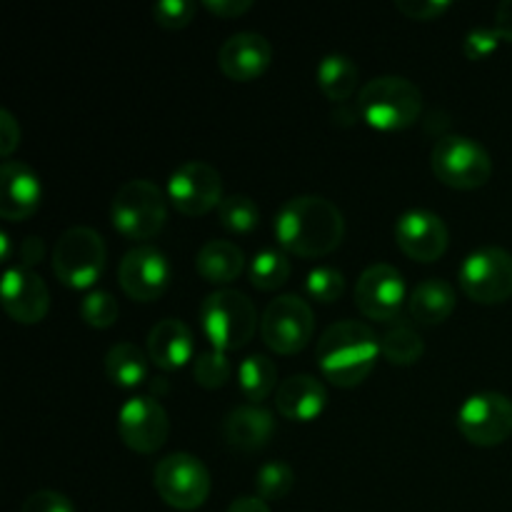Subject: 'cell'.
Returning a JSON list of instances; mask_svg holds the SVG:
<instances>
[{
	"label": "cell",
	"instance_id": "26",
	"mask_svg": "<svg viewBox=\"0 0 512 512\" xmlns=\"http://www.w3.org/2000/svg\"><path fill=\"white\" fill-rule=\"evenodd\" d=\"M105 373L118 388H135L148 378V355L135 343H115L105 355Z\"/></svg>",
	"mask_w": 512,
	"mask_h": 512
},
{
	"label": "cell",
	"instance_id": "2",
	"mask_svg": "<svg viewBox=\"0 0 512 512\" xmlns=\"http://www.w3.org/2000/svg\"><path fill=\"white\" fill-rule=\"evenodd\" d=\"M380 338L360 320L328 325L318 340V365L325 380L338 388H355L375 368Z\"/></svg>",
	"mask_w": 512,
	"mask_h": 512
},
{
	"label": "cell",
	"instance_id": "6",
	"mask_svg": "<svg viewBox=\"0 0 512 512\" xmlns=\"http://www.w3.org/2000/svg\"><path fill=\"white\" fill-rule=\"evenodd\" d=\"M108 248L98 230L73 225L58 238L53 248V273L68 288H90L103 275Z\"/></svg>",
	"mask_w": 512,
	"mask_h": 512
},
{
	"label": "cell",
	"instance_id": "22",
	"mask_svg": "<svg viewBox=\"0 0 512 512\" xmlns=\"http://www.w3.org/2000/svg\"><path fill=\"white\" fill-rule=\"evenodd\" d=\"M193 330L178 318H165L148 333V358L160 370H178L193 358Z\"/></svg>",
	"mask_w": 512,
	"mask_h": 512
},
{
	"label": "cell",
	"instance_id": "19",
	"mask_svg": "<svg viewBox=\"0 0 512 512\" xmlns=\"http://www.w3.org/2000/svg\"><path fill=\"white\" fill-rule=\"evenodd\" d=\"M43 185L38 173L20 160H5L0 168V215L10 223L30 218L40 208Z\"/></svg>",
	"mask_w": 512,
	"mask_h": 512
},
{
	"label": "cell",
	"instance_id": "9",
	"mask_svg": "<svg viewBox=\"0 0 512 512\" xmlns=\"http://www.w3.org/2000/svg\"><path fill=\"white\" fill-rule=\"evenodd\" d=\"M458 280L475 303H505L512 298V253L498 245L473 250L458 268Z\"/></svg>",
	"mask_w": 512,
	"mask_h": 512
},
{
	"label": "cell",
	"instance_id": "18",
	"mask_svg": "<svg viewBox=\"0 0 512 512\" xmlns=\"http://www.w3.org/2000/svg\"><path fill=\"white\" fill-rule=\"evenodd\" d=\"M273 60V48L268 38L253 30H240L233 33L218 50V65L230 80L238 83H250L260 78L268 70Z\"/></svg>",
	"mask_w": 512,
	"mask_h": 512
},
{
	"label": "cell",
	"instance_id": "20",
	"mask_svg": "<svg viewBox=\"0 0 512 512\" xmlns=\"http://www.w3.org/2000/svg\"><path fill=\"white\" fill-rule=\"evenodd\" d=\"M328 403V390L323 380L315 375H290L275 390V408L280 410L285 420L293 423H310L318 418Z\"/></svg>",
	"mask_w": 512,
	"mask_h": 512
},
{
	"label": "cell",
	"instance_id": "34",
	"mask_svg": "<svg viewBox=\"0 0 512 512\" xmlns=\"http://www.w3.org/2000/svg\"><path fill=\"white\" fill-rule=\"evenodd\" d=\"M305 288H308L310 298L318 300V303H335L345 290V275L338 268L320 265L308 273Z\"/></svg>",
	"mask_w": 512,
	"mask_h": 512
},
{
	"label": "cell",
	"instance_id": "42",
	"mask_svg": "<svg viewBox=\"0 0 512 512\" xmlns=\"http://www.w3.org/2000/svg\"><path fill=\"white\" fill-rule=\"evenodd\" d=\"M493 30L503 40H512V0H503L493 13Z\"/></svg>",
	"mask_w": 512,
	"mask_h": 512
},
{
	"label": "cell",
	"instance_id": "36",
	"mask_svg": "<svg viewBox=\"0 0 512 512\" xmlns=\"http://www.w3.org/2000/svg\"><path fill=\"white\" fill-rule=\"evenodd\" d=\"M20 512H75V508L63 493H55V490H38V493L25 498Z\"/></svg>",
	"mask_w": 512,
	"mask_h": 512
},
{
	"label": "cell",
	"instance_id": "28",
	"mask_svg": "<svg viewBox=\"0 0 512 512\" xmlns=\"http://www.w3.org/2000/svg\"><path fill=\"white\" fill-rule=\"evenodd\" d=\"M380 353L393 365H413L423 358L425 343L418 330L408 323H393L380 335Z\"/></svg>",
	"mask_w": 512,
	"mask_h": 512
},
{
	"label": "cell",
	"instance_id": "31",
	"mask_svg": "<svg viewBox=\"0 0 512 512\" xmlns=\"http://www.w3.org/2000/svg\"><path fill=\"white\" fill-rule=\"evenodd\" d=\"M295 485V473L288 463L283 460H270L255 475V493L265 503H273V500H283L285 495L293 490Z\"/></svg>",
	"mask_w": 512,
	"mask_h": 512
},
{
	"label": "cell",
	"instance_id": "14",
	"mask_svg": "<svg viewBox=\"0 0 512 512\" xmlns=\"http://www.w3.org/2000/svg\"><path fill=\"white\" fill-rule=\"evenodd\" d=\"M168 198L183 215H203L223 203V178L203 160L183 163L168 180Z\"/></svg>",
	"mask_w": 512,
	"mask_h": 512
},
{
	"label": "cell",
	"instance_id": "5",
	"mask_svg": "<svg viewBox=\"0 0 512 512\" xmlns=\"http://www.w3.org/2000/svg\"><path fill=\"white\" fill-rule=\"evenodd\" d=\"M110 218L118 233L130 240H150L168 220V200L153 180L135 178L120 185L110 203Z\"/></svg>",
	"mask_w": 512,
	"mask_h": 512
},
{
	"label": "cell",
	"instance_id": "7",
	"mask_svg": "<svg viewBox=\"0 0 512 512\" xmlns=\"http://www.w3.org/2000/svg\"><path fill=\"white\" fill-rule=\"evenodd\" d=\"M433 173L440 183L458 190L483 188L493 175V160L483 143L468 138V135H443L435 143Z\"/></svg>",
	"mask_w": 512,
	"mask_h": 512
},
{
	"label": "cell",
	"instance_id": "27",
	"mask_svg": "<svg viewBox=\"0 0 512 512\" xmlns=\"http://www.w3.org/2000/svg\"><path fill=\"white\" fill-rule=\"evenodd\" d=\"M278 385V368L268 355H250L238 368V388L253 405H260Z\"/></svg>",
	"mask_w": 512,
	"mask_h": 512
},
{
	"label": "cell",
	"instance_id": "41",
	"mask_svg": "<svg viewBox=\"0 0 512 512\" xmlns=\"http://www.w3.org/2000/svg\"><path fill=\"white\" fill-rule=\"evenodd\" d=\"M43 255H45V245H43V238H38V235H28V238H23V243L18 245V258L23 268H33V265H38L40 260H43Z\"/></svg>",
	"mask_w": 512,
	"mask_h": 512
},
{
	"label": "cell",
	"instance_id": "32",
	"mask_svg": "<svg viewBox=\"0 0 512 512\" xmlns=\"http://www.w3.org/2000/svg\"><path fill=\"white\" fill-rule=\"evenodd\" d=\"M193 375L195 380H198L200 388L218 390L230 380V375H233V365H230L225 350L208 348V350H200V353L193 358Z\"/></svg>",
	"mask_w": 512,
	"mask_h": 512
},
{
	"label": "cell",
	"instance_id": "8",
	"mask_svg": "<svg viewBox=\"0 0 512 512\" xmlns=\"http://www.w3.org/2000/svg\"><path fill=\"white\" fill-rule=\"evenodd\" d=\"M260 333L265 345L280 355H293L313 340L315 313L308 300L285 293L270 300L260 318Z\"/></svg>",
	"mask_w": 512,
	"mask_h": 512
},
{
	"label": "cell",
	"instance_id": "33",
	"mask_svg": "<svg viewBox=\"0 0 512 512\" xmlns=\"http://www.w3.org/2000/svg\"><path fill=\"white\" fill-rule=\"evenodd\" d=\"M120 308L118 300L108 290H90L83 300H80V318L90 325V328H110L118 320Z\"/></svg>",
	"mask_w": 512,
	"mask_h": 512
},
{
	"label": "cell",
	"instance_id": "43",
	"mask_svg": "<svg viewBox=\"0 0 512 512\" xmlns=\"http://www.w3.org/2000/svg\"><path fill=\"white\" fill-rule=\"evenodd\" d=\"M228 512H270V508L265 500L258 498V495H245V498L233 500Z\"/></svg>",
	"mask_w": 512,
	"mask_h": 512
},
{
	"label": "cell",
	"instance_id": "17",
	"mask_svg": "<svg viewBox=\"0 0 512 512\" xmlns=\"http://www.w3.org/2000/svg\"><path fill=\"white\" fill-rule=\"evenodd\" d=\"M3 308L15 323L35 325L48 315L50 290L38 273L23 265H8L3 273Z\"/></svg>",
	"mask_w": 512,
	"mask_h": 512
},
{
	"label": "cell",
	"instance_id": "30",
	"mask_svg": "<svg viewBox=\"0 0 512 512\" xmlns=\"http://www.w3.org/2000/svg\"><path fill=\"white\" fill-rule=\"evenodd\" d=\"M218 218L220 225L230 233H250V230L258 228L260 223V208L255 205V200L250 195H228L223 198V203L218 205Z\"/></svg>",
	"mask_w": 512,
	"mask_h": 512
},
{
	"label": "cell",
	"instance_id": "1",
	"mask_svg": "<svg viewBox=\"0 0 512 512\" xmlns=\"http://www.w3.org/2000/svg\"><path fill=\"white\" fill-rule=\"evenodd\" d=\"M345 218L323 195H295L275 215V238L288 253L320 258L343 243Z\"/></svg>",
	"mask_w": 512,
	"mask_h": 512
},
{
	"label": "cell",
	"instance_id": "11",
	"mask_svg": "<svg viewBox=\"0 0 512 512\" xmlns=\"http://www.w3.org/2000/svg\"><path fill=\"white\" fill-rule=\"evenodd\" d=\"M458 430L480 448H493L512 435V400L503 393H475L460 405Z\"/></svg>",
	"mask_w": 512,
	"mask_h": 512
},
{
	"label": "cell",
	"instance_id": "25",
	"mask_svg": "<svg viewBox=\"0 0 512 512\" xmlns=\"http://www.w3.org/2000/svg\"><path fill=\"white\" fill-rule=\"evenodd\" d=\"M315 78H318L320 90H323L333 103L343 105L345 100L355 93V88H358L360 70L350 55L330 53L318 63Z\"/></svg>",
	"mask_w": 512,
	"mask_h": 512
},
{
	"label": "cell",
	"instance_id": "44",
	"mask_svg": "<svg viewBox=\"0 0 512 512\" xmlns=\"http://www.w3.org/2000/svg\"><path fill=\"white\" fill-rule=\"evenodd\" d=\"M0 248H3V263L8 265L13 260V248H10V235L0 233Z\"/></svg>",
	"mask_w": 512,
	"mask_h": 512
},
{
	"label": "cell",
	"instance_id": "12",
	"mask_svg": "<svg viewBox=\"0 0 512 512\" xmlns=\"http://www.w3.org/2000/svg\"><path fill=\"white\" fill-rule=\"evenodd\" d=\"M173 268L168 255L155 245H135L123 255L118 268L120 288L138 303H153L168 290Z\"/></svg>",
	"mask_w": 512,
	"mask_h": 512
},
{
	"label": "cell",
	"instance_id": "10",
	"mask_svg": "<svg viewBox=\"0 0 512 512\" xmlns=\"http://www.w3.org/2000/svg\"><path fill=\"white\" fill-rule=\"evenodd\" d=\"M153 485L170 508L195 510L208 500L210 473L195 455L170 453L155 465Z\"/></svg>",
	"mask_w": 512,
	"mask_h": 512
},
{
	"label": "cell",
	"instance_id": "15",
	"mask_svg": "<svg viewBox=\"0 0 512 512\" xmlns=\"http://www.w3.org/2000/svg\"><path fill=\"white\" fill-rule=\"evenodd\" d=\"M355 305L370 320H395L405 305V278L388 263L363 270L355 283Z\"/></svg>",
	"mask_w": 512,
	"mask_h": 512
},
{
	"label": "cell",
	"instance_id": "38",
	"mask_svg": "<svg viewBox=\"0 0 512 512\" xmlns=\"http://www.w3.org/2000/svg\"><path fill=\"white\" fill-rule=\"evenodd\" d=\"M450 5H453L450 0H398L395 8L408 15L410 20H433L448 13Z\"/></svg>",
	"mask_w": 512,
	"mask_h": 512
},
{
	"label": "cell",
	"instance_id": "35",
	"mask_svg": "<svg viewBox=\"0 0 512 512\" xmlns=\"http://www.w3.org/2000/svg\"><path fill=\"white\" fill-rule=\"evenodd\" d=\"M195 3L193 0H158L153 5V18L155 23L163 25L168 30L185 28L193 20Z\"/></svg>",
	"mask_w": 512,
	"mask_h": 512
},
{
	"label": "cell",
	"instance_id": "24",
	"mask_svg": "<svg viewBox=\"0 0 512 512\" xmlns=\"http://www.w3.org/2000/svg\"><path fill=\"white\" fill-rule=\"evenodd\" d=\"M195 268L208 283L228 285L243 273L245 253L240 250V245L230 243V240H208L198 250Z\"/></svg>",
	"mask_w": 512,
	"mask_h": 512
},
{
	"label": "cell",
	"instance_id": "29",
	"mask_svg": "<svg viewBox=\"0 0 512 512\" xmlns=\"http://www.w3.org/2000/svg\"><path fill=\"white\" fill-rule=\"evenodd\" d=\"M250 283L258 290H278L288 283L290 278V260L288 255L275 248H265L255 253L250 260Z\"/></svg>",
	"mask_w": 512,
	"mask_h": 512
},
{
	"label": "cell",
	"instance_id": "23",
	"mask_svg": "<svg viewBox=\"0 0 512 512\" xmlns=\"http://www.w3.org/2000/svg\"><path fill=\"white\" fill-rule=\"evenodd\" d=\"M455 303H458L455 288L443 278L423 280V283L415 285V290L408 298L410 315H413L415 323L423 325L445 323L455 310Z\"/></svg>",
	"mask_w": 512,
	"mask_h": 512
},
{
	"label": "cell",
	"instance_id": "37",
	"mask_svg": "<svg viewBox=\"0 0 512 512\" xmlns=\"http://www.w3.org/2000/svg\"><path fill=\"white\" fill-rule=\"evenodd\" d=\"M500 43V35L493 28H473L463 40V50L470 60H483Z\"/></svg>",
	"mask_w": 512,
	"mask_h": 512
},
{
	"label": "cell",
	"instance_id": "39",
	"mask_svg": "<svg viewBox=\"0 0 512 512\" xmlns=\"http://www.w3.org/2000/svg\"><path fill=\"white\" fill-rule=\"evenodd\" d=\"M20 145V125L10 110H0V155L8 158Z\"/></svg>",
	"mask_w": 512,
	"mask_h": 512
},
{
	"label": "cell",
	"instance_id": "40",
	"mask_svg": "<svg viewBox=\"0 0 512 512\" xmlns=\"http://www.w3.org/2000/svg\"><path fill=\"white\" fill-rule=\"evenodd\" d=\"M203 5L220 18H235V15L248 13L253 8V0H203Z\"/></svg>",
	"mask_w": 512,
	"mask_h": 512
},
{
	"label": "cell",
	"instance_id": "16",
	"mask_svg": "<svg viewBox=\"0 0 512 512\" xmlns=\"http://www.w3.org/2000/svg\"><path fill=\"white\" fill-rule=\"evenodd\" d=\"M395 240L408 258L418 263H435L448 250L450 233L438 213L425 208L405 210L395 220Z\"/></svg>",
	"mask_w": 512,
	"mask_h": 512
},
{
	"label": "cell",
	"instance_id": "4",
	"mask_svg": "<svg viewBox=\"0 0 512 512\" xmlns=\"http://www.w3.org/2000/svg\"><path fill=\"white\" fill-rule=\"evenodd\" d=\"M200 323L205 335L218 350H240L253 340L258 330V310L253 300L233 288L210 293L200 305Z\"/></svg>",
	"mask_w": 512,
	"mask_h": 512
},
{
	"label": "cell",
	"instance_id": "21",
	"mask_svg": "<svg viewBox=\"0 0 512 512\" xmlns=\"http://www.w3.org/2000/svg\"><path fill=\"white\" fill-rule=\"evenodd\" d=\"M275 433V420L273 413L263 405H238V408L230 410L225 415L223 423V435L225 443L235 450H245V453H253V450L265 448L270 443Z\"/></svg>",
	"mask_w": 512,
	"mask_h": 512
},
{
	"label": "cell",
	"instance_id": "3",
	"mask_svg": "<svg viewBox=\"0 0 512 512\" xmlns=\"http://www.w3.org/2000/svg\"><path fill=\"white\" fill-rule=\"evenodd\" d=\"M358 113L378 130H405L423 113V90L403 75H378L360 88Z\"/></svg>",
	"mask_w": 512,
	"mask_h": 512
},
{
	"label": "cell",
	"instance_id": "13",
	"mask_svg": "<svg viewBox=\"0 0 512 512\" xmlns=\"http://www.w3.org/2000/svg\"><path fill=\"white\" fill-rule=\"evenodd\" d=\"M118 433L130 450L150 455L168 440V413L153 395H135L118 410Z\"/></svg>",
	"mask_w": 512,
	"mask_h": 512
}]
</instances>
